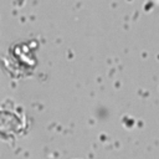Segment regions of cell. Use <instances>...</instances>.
I'll return each instance as SVG.
<instances>
[{"label":"cell","instance_id":"1","mask_svg":"<svg viewBox=\"0 0 159 159\" xmlns=\"http://www.w3.org/2000/svg\"><path fill=\"white\" fill-rule=\"evenodd\" d=\"M22 119L11 111H0V135L4 138L12 137L22 129Z\"/></svg>","mask_w":159,"mask_h":159}]
</instances>
